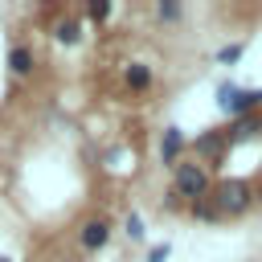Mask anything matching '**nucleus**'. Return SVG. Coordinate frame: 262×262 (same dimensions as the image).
I'll return each mask as SVG.
<instances>
[{
    "mask_svg": "<svg viewBox=\"0 0 262 262\" xmlns=\"http://www.w3.org/2000/svg\"><path fill=\"white\" fill-rule=\"evenodd\" d=\"M209 201L217 205V213H221V217H242V213H246V209L258 201V188H254L250 180L229 176V180H217V184H213Z\"/></svg>",
    "mask_w": 262,
    "mask_h": 262,
    "instance_id": "f257e3e1",
    "label": "nucleus"
},
{
    "mask_svg": "<svg viewBox=\"0 0 262 262\" xmlns=\"http://www.w3.org/2000/svg\"><path fill=\"white\" fill-rule=\"evenodd\" d=\"M209 192H213V180H209L205 164H176L172 168V196H184L188 205H196V201H209Z\"/></svg>",
    "mask_w": 262,
    "mask_h": 262,
    "instance_id": "f03ea898",
    "label": "nucleus"
},
{
    "mask_svg": "<svg viewBox=\"0 0 262 262\" xmlns=\"http://www.w3.org/2000/svg\"><path fill=\"white\" fill-rule=\"evenodd\" d=\"M217 106L229 115V119H242V115H254V106H262V90H242V86H221L217 90Z\"/></svg>",
    "mask_w": 262,
    "mask_h": 262,
    "instance_id": "7ed1b4c3",
    "label": "nucleus"
},
{
    "mask_svg": "<svg viewBox=\"0 0 262 262\" xmlns=\"http://www.w3.org/2000/svg\"><path fill=\"white\" fill-rule=\"evenodd\" d=\"M78 242H82V250H102V246L111 242V225H106L102 217H94V221H86V225H82Z\"/></svg>",
    "mask_w": 262,
    "mask_h": 262,
    "instance_id": "20e7f679",
    "label": "nucleus"
},
{
    "mask_svg": "<svg viewBox=\"0 0 262 262\" xmlns=\"http://www.w3.org/2000/svg\"><path fill=\"white\" fill-rule=\"evenodd\" d=\"M258 131H262V115H242V119H229L225 139L229 143H242V139H254Z\"/></svg>",
    "mask_w": 262,
    "mask_h": 262,
    "instance_id": "39448f33",
    "label": "nucleus"
},
{
    "mask_svg": "<svg viewBox=\"0 0 262 262\" xmlns=\"http://www.w3.org/2000/svg\"><path fill=\"white\" fill-rule=\"evenodd\" d=\"M180 151H184V131H180V127H168L164 139H160V160L176 168V164H180Z\"/></svg>",
    "mask_w": 262,
    "mask_h": 262,
    "instance_id": "423d86ee",
    "label": "nucleus"
},
{
    "mask_svg": "<svg viewBox=\"0 0 262 262\" xmlns=\"http://www.w3.org/2000/svg\"><path fill=\"white\" fill-rule=\"evenodd\" d=\"M8 70H12L16 78H29V74H33V49H29V45H12V49H8Z\"/></svg>",
    "mask_w": 262,
    "mask_h": 262,
    "instance_id": "0eeeda50",
    "label": "nucleus"
},
{
    "mask_svg": "<svg viewBox=\"0 0 262 262\" xmlns=\"http://www.w3.org/2000/svg\"><path fill=\"white\" fill-rule=\"evenodd\" d=\"M225 131H205L201 139H196V156H205V160H217L221 151H225Z\"/></svg>",
    "mask_w": 262,
    "mask_h": 262,
    "instance_id": "6e6552de",
    "label": "nucleus"
},
{
    "mask_svg": "<svg viewBox=\"0 0 262 262\" xmlns=\"http://www.w3.org/2000/svg\"><path fill=\"white\" fill-rule=\"evenodd\" d=\"M123 78H127V86H131V90H147V86H151V70H147L143 61H131Z\"/></svg>",
    "mask_w": 262,
    "mask_h": 262,
    "instance_id": "1a4fd4ad",
    "label": "nucleus"
},
{
    "mask_svg": "<svg viewBox=\"0 0 262 262\" xmlns=\"http://www.w3.org/2000/svg\"><path fill=\"white\" fill-rule=\"evenodd\" d=\"M53 41H57V45H78V41H82V25H78V20H61V25L53 29Z\"/></svg>",
    "mask_w": 262,
    "mask_h": 262,
    "instance_id": "9d476101",
    "label": "nucleus"
},
{
    "mask_svg": "<svg viewBox=\"0 0 262 262\" xmlns=\"http://www.w3.org/2000/svg\"><path fill=\"white\" fill-rule=\"evenodd\" d=\"M192 217L213 221V217H221V213H217V205H213V201H196V205H192Z\"/></svg>",
    "mask_w": 262,
    "mask_h": 262,
    "instance_id": "9b49d317",
    "label": "nucleus"
},
{
    "mask_svg": "<svg viewBox=\"0 0 262 262\" xmlns=\"http://www.w3.org/2000/svg\"><path fill=\"white\" fill-rule=\"evenodd\" d=\"M242 53H246V45H225V49L217 53V61H221V66H233V61H237Z\"/></svg>",
    "mask_w": 262,
    "mask_h": 262,
    "instance_id": "f8f14e48",
    "label": "nucleus"
},
{
    "mask_svg": "<svg viewBox=\"0 0 262 262\" xmlns=\"http://www.w3.org/2000/svg\"><path fill=\"white\" fill-rule=\"evenodd\" d=\"M86 12H90V20H106V16H111V4H106V0H98V4H90Z\"/></svg>",
    "mask_w": 262,
    "mask_h": 262,
    "instance_id": "ddd939ff",
    "label": "nucleus"
},
{
    "mask_svg": "<svg viewBox=\"0 0 262 262\" xmlns=\"http://www.w3.org/2000/svg\"><path fill=\"white\" fill-rule=\"evenodd\" d=\"M156 16H160V20H176V16H180V4H160Z\"/></svg>",
    "mask_w": 262,
    "mask_h": 262,
    "instance_id": "4468645a",
    "label": "nucleus"
},
{
    "mask_svg": "<svg viewBox=\"0 0 262 262\" xmlns=\"http://www.w3.org/2000/svg\"><path fill=\"white\" fill-rule=\"evenodd\" d=\"M127 233L139 242V237H143V221H139V217H127Z\"/></svg>",
    "mask_w": 262,
    "mask_h": 262,
    "instance_id": "2eb2a0df",
    "label": "nucleus"
},
{
    "mask_svg": "<svg viewBox=\"0 0 262 262\" xmlns=\"http://www.w3.org/2000/svg\"><path fill=\"white\" fill-rule=\"evenodd\" d=\"M164 258H168V246H156V250L147 254V262H164Z\"/></svg>",
    "mask_w": 262,
    "mask_h": 262,
    "instance_id": "dca6fc26",
    "label": "nucleus"
},
{
    "mask_svg": "<svg viewBox=\"0 0 262 262\" xmlns=\"http://www.w3.org/2000/svg\"><path fill=\"white\" fill-rule=\"evenodd\" d=\"M258 196H262V172H258Z\"/></svg>",
    "mask_w": 262,
    "mask_h": 262,
    "instance_id": "f3484780",
    "label": "nucleus"
},
{
    "mask_svg": "<svg viewBox=\"0 0 262 262\" xmlns=\"http://www.w3.org/2000/svg\"><path fill=\"white\" fill-rule=\"evenodd\" d=\"M0 262H12V258H0Z\"/></svg>",
    "mask_w": 262,
    "mask_h": 262,
    "instance_id": "a211bd4d",
    "label": "nucleus"
}]
</instances>
